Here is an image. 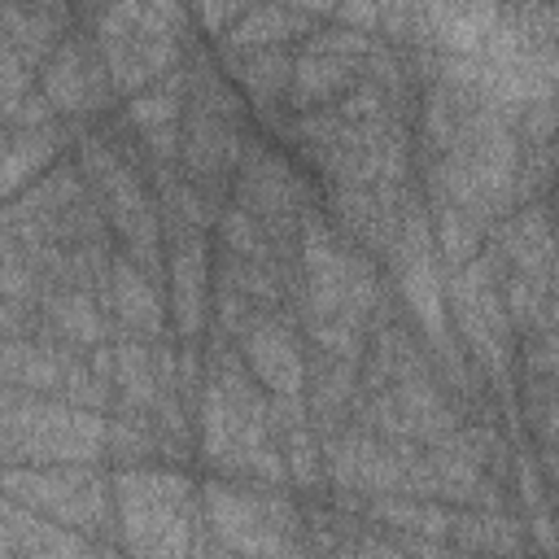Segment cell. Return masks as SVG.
<instances>
[{
  "mask_svg": "<svg viewBox=\"0 0 559 559\" xmlns=\"http://www.w3.org/2000/svg\"><path fill=\"white\" fill-rule=\"evenodd\" d=\"M415 13H419V22L432 26L445 57H476L485 48L489 31L502 22L498 4H428V9H415Z\"/></svg>",
  "mask_w": 559,
  "mask_h": 559,
  "instance_id": "obj_15",
  "label": "cell"
},
{
  "mask_svg": "<svg viewBox=\"0 0 559 559\" xmlns=\"http://www.w3.org/2000/svg\"><path fill=\"white\" fill-rule=\"evenodd\" d=\"M358 559H411V555H406V550H397V546H389V542L367 537V542L358 546Z\"/></svg>",
  "mask_w": 559,
  "mask_h": 559,
  "instance_id": "obj_27",
  "label": "cell"
},
{
  "mask_svg": "<svg viewBox=\"0 0 559 559\" xmlns=\"http://www.w3.org/2000/svg\"><path fill=\"white\" fill-rule=\"evenodd\" d=\"M301 258H306L310 319L362 323V314L380 297L371 262L358 249H349V240H341L319 214L301 218Z\"/></svg>",
  "mask_w": 559,
  "mask_h": 559,
  "instance_id": "obj_3",
  "label": "cell"
},
{
  "mask_svg": "<svg viewBox=\"0 0 559 559\" xmlns=\"http://www.w3.org/2000/svg\"><path fill=\"white\" fill-rule=\"evenodd\" d=\"M502 253L511 258V275L528 284H546V271L555 262V218L537 201L520 205V214L502 227Z\"/></svg>",
  "mask_w": 559,
  "mask_h": 559,
  "instance_id": "obj_14",
  "label": "cell"
},
{
  "mask_svg": "<svg viewBox=\"0 0 559 559\" xmlns=\"http://www.w3.org/2000/svg\"><path fill=\"white\" fill-rule=\"evenodd\" d=\"M48 157H52V131L48 127L9 135V148H4V188L17 192V183L31 179L35 170H44Z\"/></svg>",
  "mask_w": 559,
  "mask_h": 559,
  "instance_id": "obj_24",
  "label": "cell"
},
{
  "mask_svg": "<svg viewBox=\"0 0 559 559\" xmlns=\"http://www.w3.org/2000/svg\"><path fill=\"white\" fill-rule=\"evenodd\" d=\"M105 441H109L105 419L96 411H83L79 402H39L17 393H9L4 402V445L13 467L17 459H31L35 467L44 463L79 467L105 454Z\"/></svg>",
  "mask_w": 559,
  "mask_h": 559,
  "instance_id": "obj_2",
  "label": "cell"
},
{
  "mask_svg": "<svg viewBox=\"0 0 559 559\" xmlns=\"http://www.w3.org/2000/svg\"><path fill=\"white\" fill-rule=\"evenodd\" d=\"M240 349H245V362H249V371L258 376V384H262L280 406H288L293 415H301V397H306V358H301L297 336H293L280 319L253 314V323H249L245 336H240Z\"/></svg>",
  "mask_w": 559,
  "mask_h": 559,
  "instance_id": "obj_9",
  "label": "cell"
},
{
  "mask_svg": "<svg viewBox=\"0 0 559 559\" xmlns=\"http://www.w3.org/2000/svg\"><path fill=\"white\" fill-rule=\"evenodd\" d=\"M445 297H450V314L463 345L476 354L480 367L502 376L511 362V323H507V297L493 284L489 258H472L467 266L450 271Z\"/></svg>",
  "mask_w": 559,
  "mask_h": 559,
  "instance_id": "obj_5",
  "label": "cell"
},
{
  "mask_svg": "<svg viewBox=\"0 0 559 559\" xmlns=\"http://www.w3.org/2000/svg\"><path fill=\"white\" fill-rule=\"evenodd\" d=\"M118 520L135 559L192 555V485L166 467H122L114 476Z\"/></svg>",
  "mask_w": 559,
  "mask_h": 559,
  "instance_id": "obj_1",
  "label": "cell"
},
{
  "mask_svg": "<svg viewBox=\"0 0 559 559\" xmlns=\"http://www.w3.org/2000/svg\"><path fill=\"white\" fill-rule=\"evenodd\" d=\"M179 105H183V87H179V79H162V83L144 87L140 96H131L127 118H131L144 135H153V131H170V127H175Z\"/></svg>",
  "mask_w": 559,
  "mask_h": 559,
  "instance_id": "obj_22",
  "label": "cell"
},
{
  "mask_svg": "<svg viewBox=\"0 0 559 559\" xmlns=\"http://www.w3.org/2000/svg\"><path fill=\"white\" fill-rule=\"evenodd\" d=\"M437 240H441V253H445V266H450V271H459V266H467L472 258H480V253H476V245H480V223H476L467 210L450 205V201L437 205Z\"/></svg>",
  "mask_w": 559,
  "mask_h": 559,
  "instance_id": "obj_23",
  "label": "cell"
},
{
  "mask_svg": "<svg viewBox=\"0 0 559 559\" xmlns=\"http://www.w3.org/2000/svg\"><path fill=\"white\" fill-rule=\"evenodd\" d=\"M376 52L367 31L341 26V31H319L301 44L297 61H293V105L297 109H314L328 100H341L345 92H354L362 83V61Z\"/></svg>",
  "mask_w": 559,
  "mask_h": 559,
  "instance_id": "obj_7",
  "label": "cell"
},
{
  "mask_svg": "<svg viewBox=\"0 0 559 559\" xmlns=\"http://www.w3.org/2000/svg\"><path fill=\"white\" fill-rule=\"evenodd\" d=\"M293 61L297 57H288L284 48H245V52H231L236 79L258 100H275L284 92H293Z\"/></svg>",
  "mask_w": 559,
  "mask_h": 559,
  "instance_id": "obj_18",
  "label": "cell"
},
{
  "mask_svg": "<svg viewBox=\"0 0 559 559\" xmlns=\"http://www.w3.org/2000/svg\"><path fill=\"white\" fill-rule=\"evenodd\" d=\"M389 253H393L397 284H402V297H406L415 323L424 328V336L437 349H450V297H445V280H441L437 253H432L428 218L415 205L402 210Z\"/></svg>",
  "mask_w": 559,
  "mask_h": 559,
  "instance_id": "obj_6",
  "label": "cell"
},
{
  "mask_svg": "<svg viewBox=\"0 0 559 559\" xmlns=\"http://www.w3.org/2000/svg\"><path fill=\"white\" fill-rule=\"evenodd\" d=\"M44 310H48L52 328H57L70 345L105 349V323H100V314H96V306H92V297H87L83 288H61V293H52Z\"/></svg>",
  "mask_w": 559,
  "mask_h": 559,
  "instance_id": "obj_19",
  "label": "cell"
},
{
  "mask_svg": "<svg viewBox=\"0 0 559 559\" xmlns=\"http://www.w3.org/2000/svg\"><path fill=\"white\" fill-rule=\"evenodd\" d=\"M109 297H114V314L140 332V336H162L166 314H162V297L148 284V271L135 262H114L109 271Z\"/></svg>",
  "mask_w": 559,
  "mask_h": 559,
  "instance_id": "obj_16",
  "label": "cell"
},
{
  "mask_svg": "<svg viewBox=\"0 0 559 559\" xmlns=\"http://www.w3.org/2000/svg\"><path fill=\"white\" fill-rule=\"evenodd\" d=\"M44 96L52 109L61 114H83L96 109V100H105L109 92V66L100 52H92L83 39H61L52 48V57L44 61V79H39Z\"/></svg>",
  "mask_w": 559,
  "mask_h": 559,
  "instance_id": "obj_10",
  "label": "cell"
},
{
  "mask_svg": "<svg viewBox=\"0 0 559 559\" xmlns=\"http://www.w3.org/2000/svg\"><path fill=\"white\" fill-rule=\"evenodd\" d=\"M310 26H314V13L310 9L258 4V9H245V17L223 39H227L231 52H245V48H280L293 35H310Z\"/></svg>",
  "mask_w": 559,
  "mask_h": 559,
  "instance_id": "obj_17",
  "label": "cell"
},
{
  "mask_svg": "<svg viewBox=\"0 0 559 559\" xmlns=\"http://www.w3.org/2000/svg\"><path fill=\"white\" fill-rule=\"evenodd\" d=\"M205 515L223 550L240 559H301L293 546V528H297L293 511L266 493H245L236 485H210Z\"/></svg>",
  "mask_w": 559,
  "mask_h": 559,
  "instance_id": "obj_4",
  "label": "cell"
},
{
  "mask_svg": "<svg viewBox=\"0 0 559 559\" xmlns=\"http://www.w3.org/2000/svg\"><path fill=\"white\" fill-rule=\"evenodd\" d=\"M179 153H183V162H188L197 188H214V183L231 170V162H240L245 144H240V135H236L231 114H218V109H210V105L197 100Z\"/></svg>",
  "mask_w": 559,
  "mask_h": 559,
  "instance_id": "obj_13",
  "label": "cell"
},
{
  "mask_svg": "<svg viewBox=\"0 0 559 559\" xmlns=\"http://www.w3.org/2000/svg\"><path fill=\"white\" fill-rule=\"evenodd\" d=\"M454 542H463L467 550H489V555H511L520 546L511 520L502 515H454Z\"/></svg>",
  "mask_w": 559,
  "mask_h": 559,
  "instance_id": "obj_26",
  "label": "cell"
},
{
  "mask_svg": "<svg viewBox=\"0 0 559 559\" xmlns=\"http://www.w3.org/2000/svg\"><path fill=\"white\" fill-rule=\"evenodd\" d=\"M9 498L35 507V511H48L57 515L66 528H83V533H96L105 524V480L79 463V467H9Z\"/></svg>",
  "mask_w": 559,
  "mask_h": 559,
  "instance_id": "obj_8",
  "label": "cell"
},
{
  "mask_svg": "<svg viewBox=\"0 0 559 559\" xmlns=\"http://www.w3.org/2000/svg\"><path fill=\"white\" fill-rule=\"evenodd\" d=\"M166 275H170L175 332L179 336H197L205 328V306H210V258H205L201 231H175V245H170V258H166Z\"/></svg>",
  "mask_w": 559,
  "mask_h": 559,
  "instance_id": "obj_12",
  "label": "cell"
},
{
  "mask_svg": "<svg viewBox=\"0 0 559 559\" xmlns=\"http://www.w3.org/2000/svg\"><path fill=\"white\" fill-rule=\"evenodd\" d=\"M114 362H118L114 376H118V384H122V393H127L131 406H153L162 397V376H157V367H153V358H148L144 345L122 341L114 349Z\"/></svg>",
  "mask_w": 559,
  "mask_h": 559,
  "instance_id": "obj_21",
  "label": "cell"
},
{
  "mask_svg": "<svg viewBox=\"0 0 559 559\" xmlns=\"http://www.w3.org/2000/svg\"><path fill=\"white\" fill-rule=\"evenodd\" d=\"M218 227H223V245H227V253L236 258V262H258V266H266L271 262V249H266V227L245 210V205H231V210H223V218H218Z\"/></svg>",
  "mask_w": 559,
  "mask_h": 559,
  "instance_id": "obj_25",
  "label": "cell"
},
{
  "mask_svg": "<svg viewBox=\"0 0 559 559\" xmlns=\"http://www.w3.org/2000/svg\"><path fill=\"white\" fill-rule=\"evenodd\" d=\"M240 205L271 231L280 223H293V210L301 205L293 170L262 144H245L240 153Z\"/></svg>",
  "mask_w": 559,
  "mask_h": 559,
  "instance_id": "obj_11",
  "label": "cell"
},
{
  "mask_svg": "<svg viewBox=\"0 0 559 559\" xmlns=\"http://www.w3.org/2000/svg\"><path fill=\"white\" fill-rule=\"evenodd\" d=\"M371 515L393 524V528H406V533H419L424 542H441L454 533V515L432 507V502H415V498H402V493H380L371 502Z\"/></svg>",
  "mask_w": 559,
  "mask_h": 559,
  "instance_id": "obj_20",
  "label": "cell"
},
{
  "mask_svg": "<svg viewBox=\"0 0 559 559\" xmlns=\"http://www.w3.org/2000/svg\"><path fill=\"white\" fill-rule=\"evenodd\" d=\"M214 559H240V555H231V550H223V555H214Z\"/></svg>",
  "mask_w": 559,
  "mask_h": 559,
  "instance_id": "obj_28",
  "label": "cell"
}]
</instances>
